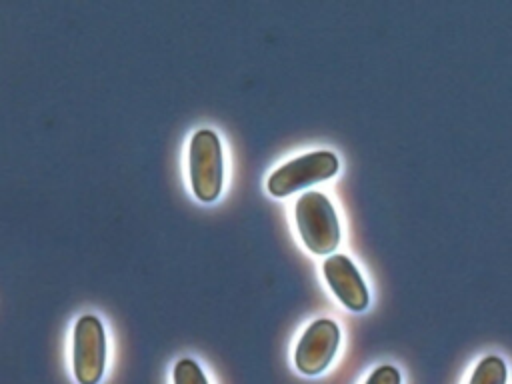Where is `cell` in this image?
Segmentation results:
<instances>
[{
    "label": "cell",
    "mask_w": 512,
    "mask_h": 384,
    "mask_svg": "<svg viewBox=\"0 0 512 384\" xmlns=\"http://www.w3.org/2000/svg\"><path fill=\"white\" fill-rule=\"evenodd\" d=\"M338 158L336 154L328 150H318V152H308L304 156H298L280 168H276L268 182L266 188L272 196L284 198L290 196L292 192H298L306 186H312L316 182H324L332 178L338 172Z\"/></svg>",
    "instance_id": "3957f363"
},
{
    "label": "cell",
    "mask_w": 512,
    "mask_h": 384,
    "mask_svg": "<svg viewBox=\"0 0 512 384\" xmlns=\"http://www.w3.org/2000/svg\"><path fill=\"white\" fill-rule=\"evenodd\" d=\"M324 278L334 292V296L350 310L362 312L368 302L370 294L368 288L358 272V268L352 264V260L344 254H332L324 260Z\"/></svg>",
    "instance_id": "8992f818"
},
{
    "label": "cell",
    "mask_w": 512,
    "mask_h": 384,
    "mask_svg": "<svg viewBox=\"0 0 512 384\" xmlns=\"http://www.w3.org/2000/svg\"><path fill=\"white\" fill-rule=\"evenodd\" d=\"M340 344V328L328 318L314 320L298 340L294 352L296 368L306 376H316L328 368Z\"/></svg>",
    "instance_id": "5b68a950"
},
{
    "label": "cell",
    "mask_w": 512,
    "mask_h": 384,
    "mask_svg": "<svg viewBox=\"0 0 512 384\" xmlns=\"http://www.w3.org/2000/svg\"><path fill=\"white\" fill-rule=\"evenodd\" d=\"M106 364V334L102 322L84 314L76 320L72 340V366L80 384H96L104 374Z\"/></svg>",
    "instance_id": "277c9868"
},
{
    "label": "cell",
    "mask_w": 512,
    "mask_h": 384,
    "mask_svg": "<svg viewBox=\"0 0 512 384\" xmlns=\"http://www.w3.org/2000/svg\"><path fill=\"white\" fill-rule=\"evenodd\" d=\"M370 384H398L400 372L394 366H380L368 376Z\"/></svg>",
    "instance_id": "9c48e42d"
},
{
    "label": "cell",
    "mask_w": 512,
    "mask_h": 384,
    "mask_svg": "<svg viewBox=\"0 0 512 384\" xmlns=\"http://www.w3.org/2000/svg\"><path fill=\"white\" fill-rule=\"evenodd\" d=\"M172 380H174V384H206L208 382V378L204 376L200 366L190 358H182L174 366Z\"/></svg>",
    "instance_id": "ba28073f"
},
{
    "label": "cell",
    "mask_w": 512,
    "mask_h": 384,
    "mask_svg": "<svg viewBox=\"0 0 512 384\" xmlns=\"http://www.w3.org/2000/svg\"><path fill=\"white\" fill-rule=\"evenodd\" d=\"M508 378L506 364L498 356H486L478 362L474 368V374L470 376L472 384H504Z\"/></svg>",
    "instance_id": "52a82bcc"
},
{
    "label": "cell",
    "mask_w": 512,
    "mask_h": 384,
    "mask_svg": "<svg viewBox=\"0 0 512 384\" xmlns=\"http://www.w3.org/2000/svg\"><path fill=\"white\" fill-rule=\"evenodd\" d=\"M188 176L192 192L200 202H214L220 196L224 158L216 132L208 128L194 132L188 148Z\"/></svg>",
    "instance_id": "7a4b0ae2"
},
{
    "label": "cell",
    "mask_w": 512,
    "mask_h": 384,
    "mask_svg": "<svg viewBox=\"0 0 512 384\" xmlns=\"http://www.w3.org/2000/svg\"><path fill=\"white\" fill-rule=\"evenodd\" d=\"M296 226L304 246L326 256L340 244V222L332 202L322 192H304L296 200Z\"/></svg>",
    "instance_id": "6da1fadb"
}]
</instances>
